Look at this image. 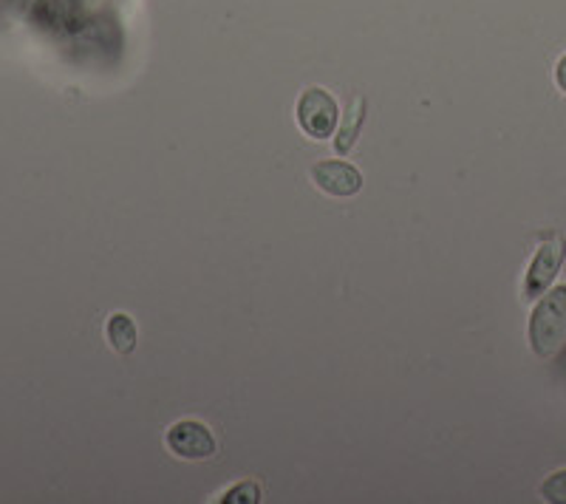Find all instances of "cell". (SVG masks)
<instances>
[{
	"label": "cell",
	"instance_id": "9",
	"mask_svg": "<svg viewBox=\"0 0 566 504\" xmlns=\"http://www.w3.org/2000/svg\"><path fill=\"white\" fill-rule=\"evenodd\" d=\"M219 502H224V504H230V502L255 504V502H261V491H258V485H252V482H244V485H239L235 491H227L224 496L219 498Z\"/></svg>",
	"mask_w": 566,
	"mask_h": 504
},
{
	"label": "cell",
	"instance_id": "5",
	"mask_svg": "<svg viewBox=\"0 0 566 504\" xmlns=\"http://www.w3.org/2000/svg\"><path fill=\"white\" fill-rule=\"evenodd\" d=\"M312 181H315V188L323 190V193L346 199V196H354L363 188V174L348 162L326 159V162H317L312 168Z\"/></svg>",
	"mask_w": 566,
	"mask_h": 504
},
{
	"label": "cell",
	"instance_id": "7",
	"mask_svg": "<svg viewBox=\"0 0 566 504\" xmlns=\"http://www.w3.org/2000/svg\"><path fill=\"white\" fill-rule=\"evenodd\" d=\"M105 332H108L111 349L119 351V355H130V351L136 349V326L128 315H123V312L111 315Z\"/></svg>",
	"mask_w": 566,
	"mask_h": 504
},
{
	"label": "cell",
	"instance_id": "3",
	"mask_svg": "<svg viewBox=\"0 0 566 504\" xmlns=\"http://www.w3.org/2000/svg\"><path fill=\"white\" fill-rule=\"evenodd\" d=\"M564 255L566 244L560 235H553V239H547L538 246L533 264H530L527 281H524V297H527V301H535V297H541L549 290V284H553L555 275H558L560 264H564Z\"/></svg>",
	"mask_w": 566,
	"mask_h": 504
},
{
	"label": "cell",
	"instance_id": "6",
	"mask_svg": "<svg viewBox=\"0 0 566 504\" xmlns=\"http://www.w3.org/2000/svg\"><path fill=\"white\" fill-rule=\"evenodd\" d=\"M363 123H366V99L357 97L354 99L352 111L346 114V119H343L340 130H337L335 136V150L340 156H346L348 150L354 148V143H357V136H360V128Z\"/></svg>",
	"mask_w": 566,
	"mask_h": 504
},
{
	"label": "cell",
	"instance_id": "1",
	"mask_svg": "<svg viewBox=\"0 0 566 504\" xmlns=\"http://www.w3.org/2000/svg\"><path fill=\"white\" fill-rule=\"evenodd\" d=\"M566 343V286L544 292L530 317V346L538 357L549 360Z\"/></svg>",
	"mask_w": 566,
	"mask_h": 504
},
{
	"label": "cell",
	"instance_id": "2",
	"mask_svg": "<svg viewBox=\"0 0 566 504\" xmlns=\"http://www.w3.org/2000/svg\"><path fill=\"white\" fill-rule=\"evenodd\" d=\"M337 114L340 111H337L335 97L323 88H306L297 99V125L312 139H326L335 134Z\"/></svg>",
	"mask_w": 566,
	"mask_h": 504
},
{
	"label": "cell",
	"instance_id": "4",
	"mask_svg": "<svg viewBox=\"0 0 566 504\" xmlns=\"http://www.w3.org/2000/svg\"><path fill=\"white\" fill-rule=\"evenodd\" d=\"M168 448L179 460H210L216 453V437L205 422L181 420L168 431Z\"/></svg>",
	"mask_w": 566,
	"mask_h": 504
},
{
	"label": "cell",
	"instance_id": "10",
	"mask_svg": "<svg viewBox=\"0 0 566 504\" xmlns=\"http://www.w3.org/2000/svg\"><path fill=\"white\" fill-rule=\"evenodd\" d=\"M555 83H558V88L566 94V54L558 60V65H555Z\"/></svg>",
	"mask_w": 566,
	"mask_h": 504
},
{
	"label": "cell",
	"instance_id": "8",
	"mask_svg": "<svg viewBox=\"0 0 566 504\" xmlns=\"http://www.w3.org/2000/svg\"><path fill=\"white\" fill-rule=\"evenodd\" d=\"M541 496L547 498V502L566 504V471L553 473V476L541 485Z\"/></svg>",
	"mask_w": 566,
	"mask_h": 504
}]
</instances>
